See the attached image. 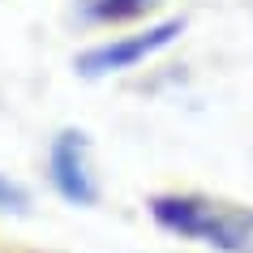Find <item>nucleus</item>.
<instances>
[{"label": "nucleus", "mask_w": 253, "mask_h": 253, "mask_svg": "<svg viewBox=\"0 0 253 253\" xmlns=\"http://www.w3.org/2000/svg\"><path fill=\"white\" fill-rule=\"evenodd\" d=\"M146 214L163 236L211 253H253V206L198 189H163L146 198Z\"/></svg>", "instance_id": "1"}, {"label": "nucleus", "mask_w": 253, "mask_h": 253, "mask_svg": "<svg viewBox=\"0 0 253 253\" xmlns=\"http://www.w3.org/2000/svg\"><path fill=\"white\" fill-rule=\"evenodd\" d=\"M189 30V17L176 13V17H150L142 26H129L112 35L103 43H90V47H82L73 56V73L82 82H103V78H120V73H133L142 69L146 60H155L159 52L176 47V43L185 39Z\"/></svg>", "instance_id": "2"}, {"label": "nucleus", "mask_w": 253, "mask_h": 253, "mask_svg": "<svg viewBox=\"0 0 253 253\" xmlns=\"http://www.w3.org/2000/svg\"><path fill=\"white\" fill-rule=\"evenodd\" d=\"M47 185L65 206H78V211H94L103 202V180H99V168H94V142L86 129L78 125H65L56 129L52 142H47Z\"/></svg>", "instance_id": "3"}, {"label": "nucleus", "mask_w": 253, "mask_h": 253, "mask_svg": "<svg viewBox=\"0 0 253 253\" xmlns=\"http://www.w3.org/2000/svg\"><path fill=\"white\" fill-rule=\"evenodd\" d=\"M168 0H73L69 22L78 30H129L163 13Z\"/></svg>", "instance_id": "4"}, {"label": "nucleus", "mask_w": 253, "mask_h": 253, "mask_svg": "<svg viewBox=\"0 0 253 253\" xmlns=\"http://www.w3.org/2000/svg\"><path fill=\"white\" fill-rule=\"evenodd\" d=\"M30 211H35V193H30L17 176L0 172V214H4V219H26Z\"/></svg>", "instance_id": "5"}]
</instances>
